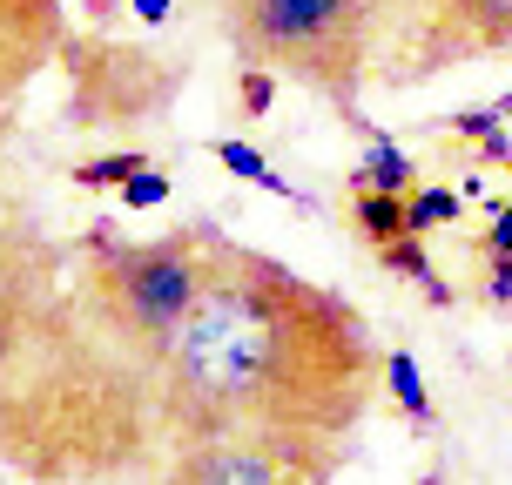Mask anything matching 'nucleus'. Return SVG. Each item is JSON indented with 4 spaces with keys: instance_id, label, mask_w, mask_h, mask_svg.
<instances>
[{
    "instance_id": "nucleus-15",
    "label": "nucleus",
    "mask_w": 512,
    "mask_h": 485,
    "mask_svg": "<svg viewBox=\"0 0 512 485\" xmlns=\"http://www.w3.org/2000/svg\"><path fill=\"white\" fill-rule=\"evenodd\" d=\"M486 297L492 304H512V250H486Z\"/></svg>"
},
{
    "instance_id": "nucleus-3",
    "label": "nucleus",
    "mask_w": 512,
    "mask_h": 485,
    "mask_svg": "<svg viewBox=\"0 0 512 485\" xmlns=\"http://www.w3.org/2000/svg\"><path fill=\"white\" fill-rule=\"evenodd\" d=\"M236 41L344 95L364 61V0H236Z\"/></svg>"
},
{
    "instance_id": "nucleus-16",
    "label": "nucleus",
    "mask_w": 512,
    "mask_h": 485,
    "mask_svg": "<svg viewBox=\"0 0 512 485\" xmlns=\"http://www.w3.org/2000/svg\"><path fill=\"white\" fill-rule=\"evenodd\" d=\"M486 250H512V196L492 209V230H486Z\"/></svg>"
},
{
    "instance_id": "nucleus-1",
    "label": "nucleus",
    "mask_w": 512,
    "mask_h": 485,
    "mask_svg": "<svg viewBox=\"0 0 512 485\" xmlns=\"http://www.w3.org/2000/svg\"><path fill=\"white\" fill-rule=\"evenodd\" d=\"M155 364L169 418L203 445L250 432L283 452L297 438H337L358 418L371 344L344 297L209 236V277Z\"/></svg>"
},
{
    "instance_id": "nucleus-14",
    "label": "nucleus",
    "mask_w": 512,
    "mask_h": 485,
    "mask_svg": "<svg viewBox=\"0 0 512 485\" xmlns=\"http://www.w3.org/2000/svg\"><path fill=\"white\" fill-rule=\"evenodd\" d=\"M277 102V68H243V115H263Z\"/></svg>"
},
{
    "instance_id": "nucleus-2",
    "label": "nucleus",
    "mask_w": 512,
    "mask_h": 485,
    "mask_svg": "<svg viewBox=\"0 0 512 485\" xmlns=\"http://www.w3.org/2000/svg\"><path fill=\"white\" fill-rule=\"evenodd\" d=\"M108 230L115 223H95V250H102L95 304L135 351L162 358L209 277V236H162V243H135L128 250V243H108Z\"/></svg>"
},
{
    "instance_id": "nucleus-4",
    "label": "nucleus",
    "mask_w": 512,
    "mask_h": 485,
    "mask_svg": "<svg viewBox=\"0 0 512 485\" xmlns=\"http://www.w3.org/2000/svg\"><path fill=\"white\" fill-rule=\"evenodd\" d=\"M384 398L405 411L418 432H432V391H425V371H418L411 351H391V358H384Z\"/></svg>"
},
{
    "instance_id": "nucleus-12",
    "label": "nucleus",
    "mask_w": 512,
    "mask_h": 485,
    "mask_svg": "<svg viewBox=\"0 0 512 485\" xmlns=\"http://www.w3.org/2000/svg\"><path fill=\"white\" fill-rule=\"evenodd\" d=\"M14 337H21V283H14V270H0V358Z\"/></svg>"
},
{
    "instance_id": "nucleus-10",
    "label": "nucleus",
    "mask_w": 512,
    "mask_h": 485,
    "mask_svg": "<svg viewBox=\"0 0 512 485\" xmlns=\"http://www.w3.org/2000/svg\"><path fill=\"white\" fill-rule=\"evenodd\" d=\"M135 169H149V155H142V149H122V155H95V162H81L75 182H81V189H122Z\"/></svg>"
},
{
    "instance_id": "nucleus-17",
    "label": "nucleus",
    "mask_w": 512,
    "mask_h": 485,
    "mask_svg": "<svg viewBox=\"0 0 512 485\" xmlns=\"http://www.w3.org/2000/svg\"><path fill=\"white\" fill-rule=\"evenodd\" d=\"M128 7H135V21H169V7H176V0H128Z\"/></svg>"
},
{
    "instance_id": "nucleus-11",
    "label": "nucleus",
    "mask_w": 512,
    "mask_h": 485,
    "mask_svg": "<svg viewBox=\"0 0 512 485\" xmlns=\"http://www.w3.org/2000/svg\"><path fill=\"white\" fill-rule=\"evenodd\" d=\"M162 203H169V176H155V162L122 182V209H162Z\"/></svg>"
},
{
    "instance_id": "nucleus-8",
    "label": "nucleus",
    "mask_w": 512,
    "mask_h": 485,
    "mask_svg": "<svg viewBox=\"0 0 512 485\" xmlns=\"http://www.w3.org/2000/svg\"><path fill=\"white\" fill-rule=\"evenodd\" d=\"M216 162L230 169L236 182H256V189H277V196H297L283 176H270V162H263V149H250V142H223L216 135Z\"/></svg>"
},
{
    "instance_id": "nucleus-13",
    "label": "nucleus",
    "mask_w": 512,
    "mask_h": 485,
    "mask_svg": "<svg viewBox=\"0 0 512 485\" xmlns=\"http://www.w3.org/2000/svg\"><path fill=\"white\" fill-rule=\"evenodd\" d=\"M48 7H54V0H0V27H27V34H48Z\"/></svg>"
},
{
    "instance_id": "nucleus-5",
    "label": "nucleus",
    "mask_w": 512,
    "mask_h": 485,
    "mask_svg": "<svg viewBox=\"0 0 512 485\" xmlns=\"http://www.w3.org/2000/svg\"><path fill=\"white\" fill-rule=\"evenodd\" d=\"M351 216H358V236L371 243V250H378V243H391V236H411V223H405V196H398V189H358Z\"/></svg>"
},
{
    "instance_id": "nucleus-6",
    "label": "nucleus",
    "mask_w": 512,
    "mask_h": 485,
    "mask_svg": "<svg viewBox=\"0 0 512 485\" xmlns=\"http://www.w3.org/2000/svg\"><path fill=\"white\" fill-rule=\"evenodd\" d=\"M358 189H398V196H411V182H418V169H411V155L398 149V142H384V135H371V155L358 162Z\"/></svg>"
},
{
    "instance_id": "nucleus-9",
    "label": "nucleus",
    "mask_w": 512,
    "mask_h": 485,
    "mask_svg": "<svg viewBox=\"0 0 512 485\" xmlns=\"http://www.w3.org/2000/svg\"><path fill=\"white\" fill-rule=\"evenodd\" d=\"M452 216H459V189H418V196H405L411 236H432L438 223H452Z\"/></svg>"
},
{
    "instance_id": "nucleus-7",
    "label": "nucleus",
    "mask_w": 512,
    "mask_h": 485,
    "mask_svg": "<svg viewBox=\"0 0 512 485\" xmlns=\"http://www.w3.org/2000/svg\"><path fill=\"white\" fill-rule=\"evenodd\" d=\"M378 263L384 270H398V277H411L432 304H452V290L438 283V270L425 263V250H418V236H391V243H378Z\"/></svg>"
}]
</instances>
